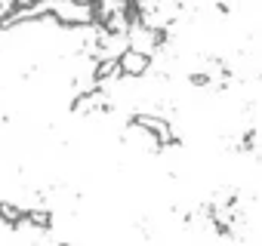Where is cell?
Returning a JSON list of instances; mask_svg holds the SVG:
<instances>
[{"instance_id":"1","label":"cell","mask_w":262,"mask_h":246,"mask_svg":"<svg viewBox=\"0 0 262 246\" xmlns=\"http://www.w3.org/2000/svg\"><path fill=\"white\" fill-rule=\"evenodd\" d=\"M151 65H155V56H148V53H142V50H133V46L120 56L123 80H142L145 74H151Z\"/></svg>"}]
</instances>
